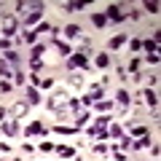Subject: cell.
I'll list each match as a JSON object with an SVG mask.
<instances>
[{"label":"cell","mask_w":161,"mask_h":161,"mask_svg":"<svg viewBox=\"0 0 161 161\" xmlns=\"http://www.w3.org/2000/svg\"><path fill=\"white\" fill-rule=\"evenodd\" d=\"M0 32L6 35V38H11V35L16 32V16L6 14V16H3V22H0Z\"/></svg>","instance_id":"1"},{"label":"cell","mask_w":161,"mask_h":161,"mask_svg":"<svg viewBox=\"0 0 161 161\" xmlns=\"http://www.w3.org/2000/svg\"><path fill=\"white\" fill-rule=\"evenodd\" d=\"M67 67H70V70H75V67H83V70H89V57H83V54H70V59H67Z\"/></svg>","instance_id":"2"},{"label":"cell","mask_w":161,"mask_h":161,"mask_svg":"<svg viewBox=\"0 0 161 161\" xmlns=\"http://www.w3.org/2000/svg\"><path fill=\"white\" fill-rule=\"evenodd\" d=\"M102 99V86H92L86 92V97L80 99V105H92V102H99Z\"/></svg>","instance_id":"3"},{"label":"cell","mask_w":161,"mask_h":161,"mask_svg":"<svg viewBox=\"0 0 161 161\" xmlns=\"http://www.w3.org/2000/svg\"><path fill=\"white\" fill-rule=\"evenodd\" d=\"M22 73V70H16L11 62H6V59H0V78H16V75Z\"/></svg>","instance_id":"4"},{"label":"cell","mask_w":161,"mask_h":161,"mask_svg":"<svg viewBox=\"0 0 161 161\" xmlns=\"http://www.w3.org/2000/svg\"><path fill=\"white\" fill-rule=\"evenodd\" d=\"M27 137H35V134H46V126H43V124H40V121H32V124H30L27 126Z\"/></svg>","instance_id":"5"},{"label":"cell","mask_w":161,"mask_h":161,"mask_svg":"<svg viewBox=\"0 0 161 161\" xmlns=\"http://www.w3.org/2000/svg\"><path fill=\"white\" fill-rule=\"evenodd\" d=\"M105 19H113V22H121V19H124V16H121V8L115 6V3H113V6H108V11H105Z\"/></svg>","instance_id":"6"},{"label":"cell","mask_w":161,"mask_h":161,"mask_svg":"<svg viewBox=\"0 0 161 161\" xmlns=\"http://www.w3.org/2000/svg\"><path fill=\"white\" fill-rule=\"evenodd\" d=\"M16 118H6V121H3V132H6L8 134V137H14V134H16Z\"/></svg>","instance_id":"7"},{"label":"cell","mask_w":161,"mask_h":161,"mask_svg":"<svg viewBox=\"0 0 161 161\" xmlns=\"http://www.w3.org/2000/svg\"><path fill=\"white\" fill-rule=\"evenodd\" d=\"M40 16H43V8H35V11H30L27 16H24V22H27V24H35Z\"/></svg>","instance_id":"8"},{"label":"cell","mask_w":161,"mask_h":161,"mask_svg":"<svg viewBox=\"0 0 161 161\" xmlns=\"http://www.w3.org/2000/svg\"><path fill=\"white\" fill-rule=\"evenodd\" d=\"M11 113H14V118H22V115L27 113V102H16V105L11 108Z\"/></svg>","instance_id":"9"},{"label":"cell","mask_w":161,"mask_h":161,"mask_svg":"<svg viewBox=\"0 0 161 161\" xmlns=\"http://www.w3.org/2000/svg\"><path fill=\"white\" fill-rule=\"evenodd\" d=\"M38 102H40L38 89H27V105H38Z\"/></svg>","instance_id":"10"},{"label":"cell","mask_w":161,"mask_h":161,"mask_svg":"<svg viewBox=\"0 0 161 161\" xmlns=\"http://www.w3.org/2000/svg\"><path fill=\"white\" fill-rule=\"evenodd\" d=\"M64 35H67V38H78L80 27H78V24H67V27H64Z\"/></svg>","instance_id":"11"},{"label":"cell","mask_w":161,"mask_h":161,"mask_svg":"<svg viewBox=\"0 0 161 161\" xmlns=\"http://www.w3.org/2000/svg\"><path fill=\"white\" fill-rule=\"evenodd\" d=\"M97 110H99V113H110V110H113V102H110V99H99Z\"/></svg>","instance_id":"12"},{"label":"cell","mask_w":161,"mask_h":161,"mask_svg":"<svg viewBox=\"0 0 161 161\" xmlns=\"http://www.w3.org/2000/svg\"><path fill=\"white\" fill-rule=\"evenodd\" d=\"M124 43H126V35H115V38L110 40V48H121Z\"/></svg>","instance_id":"13"},{"label":"cell","mask_w":161,"mask_h":161,"mask_svg":"<svg viewBox=\"0 0 161 161\" xmlns=\"http://www.w3.org/2000/svg\"><path fill=\"white\" fill-rule=\"evenodd\" d=\"M142 48H145L148 54H156V51H158V43H156V40H145V43H142Z\"/></svg>","instance_id":"14"},{"label":"cell","mask_w":161,"mask_h":161,"mask_svg":"<svg viewBox=\"0 0 161 161\" xmlns=\"http://www.w3.org/2000/svg\"><path fill=\"white\" fill-rule=\"evenodd\" d=\"M92 22H94V27H105V24H108V19H105V14H94Z\"/></svg>","instance_id":"15"},{"label":"cell","mask_w":161,"mask_h":161,"mask_svg":"<svg viewBox=\"0 0 161 161\" xmlns=\"http://www.w3.org/2000/svg\"><path fill=\"white\" fill-rule=\"evenodd\" d=\"M6 62H11L14 67H16V64H19V54L14 51V48H11V51H6Z\"/></svg>","instance_id":"16"},{"label":"cell","mask_w":161,"mask_h":161,"mask_svg":"<svg viewBox=\"0 0 161 161\" xmlns=\"http://www.w3.org/2000/svg\"><path fill=\"white\" fill-rule=\"evenodd\" d=\"M132 145H134V148H148V145H150V134H145V137H140L137 142H132Z\"/></svg>","instance_id":"17"},{"label":"cell","mask_w":161,"mask_h":161,"mask_svg":"<svg viewBox=\"0 0 161 161\" xmlns=\"http://www.w3.org/2000/svg\"><path fill=\"white\" fill-rule=\"evenodd\" d=\"M108 64H110V57L108 54H99L97 57V67H108Z\"/></svg>","instance_id":"18"},{"label":"cell","mask_w":161,"mask_h":161,"mask_svg":"<svg viewBox=\"0 0 161 161\" xmlns=\"http://www.w3.org/2000/svg\"><path fill=\"white\" fill-rule=\"evenodd\" d=\"M57 153L62 156V158H70V156H73V148H64V145H59V148H57Z\"/></svg>","instance_id":"19"},{"label":"cell","mask_w":161,"mask_h":161,"mask_svg":"<svg viewBox=\"0 0 161 161\" xmlns=\"http://www.w3.org/2000/svg\"><path fill=\"white\" fill-rule=\"evenodd\" d=\"M86 3H64V11H80Z\"/></svg>","instance_id":"20"},{"label":"cell","mask_w":161,"mask_h":161,"mask_svg":"<svg viewBox=\"0 0 161 161\" xmlns=\"http://www.w3.org/2000/svg\"><path fill=\"white\" fill-rule=\"evenodd\" d=\"M43 54H46V46H35L32 48V59H40Z\"/></svg>","instance_id":"21"},{"label":"cell","mask_w":161,"mask_h":161,"mask_svg":"<svg viewBox=\"0 0 161 161\" xmlns=\"http://www.w3.org/2000/svg\"><path fill=\"white\" fill-rule=\"evenodd\" d=\"M118 102H121V105H129V102H132L129 92H118Z\"/></svg>","instance_id":"22"},{"label":"cell","mask_w":161,"mask_h":161,"mask_svg":"<svg viewBox=\"0 0 161 161\" xmlns=\"http://www.w3.org/2000/svg\"><path fill=\"white\" fill-rule=\"evenodd\" d=\"M142 97H145V102H148V105H150V108H153V105H156V94H153V92H150V89H148V92H145V94H142Z\"/></svg>","instance_id":"23"},{"label":"cell","mask_w":161,"mask_h":161,"mask_svg":"<svg viewBox=\"0 0 161 161\" xmlns=\"http://www.w3.org/2000/svg\"><path fill=\"white\" fill-rule=\"evenodd\" d=\"M57 48H59L62 54H67V57L73 54V51H70V46H67V43H62V40H57Z\"/></svg>","instance_id":"24"},{"label":"cell","mask_w":161,"mask_h":161,"mask_svg":"<svg viewBox=\"0 0 161 161\" xmlns=\"http://www.w3.org/2000/svg\"><path fill=\"white\" fill-rule=\"evenodd\" d=\"M132 134H134V137H145V134H148V129H145V126H134Z\"/></svg>","instance_id":"25"},{"label":"cell","mask_w":161,"mask_h":161,"mask_svg":"<svg viewBox=\"0 0 161 161\" xmlns=\"http://www.w3.org/2000/svg\"><path fill=\"white\" fill-rule=\"evenodd\" d=\"M145 11H150V14H158V3H150V0H148V3H145Z\"/></svg>","instance_id":"26"},{"label":"cell","mask_w":161,"mask_h":161,"mask_svg":"<svg viewBox=\"0 0 161 161\" xmlns=\"http://www.w3.org/2000/svg\"><path fill=\"white\" fill-rule=\"evenodd\" d=\"M24 40H27V43H35V40H38V32H35V30H30V32L24 35Z\"/></svg>","instance_id":"27"},{"label":"cell","mask_w":161,"mask_h":161,"mask_svg":"<svg viewBox=\"0 0 161 161\" xmlns=\"http://www.w3.org/2000/svg\"><path fill=\"white\" fill-rule=\"evenodd\" d=\"M108 134L110 137H121V129L118 126H108Z\"/></svg>","instance_id":"28"},{"label":"cell","mask_w":161,"mask_h":161,"mask_svg":"<svg viewBox=\"0 0 161 161\" xmlns=\"http://www.w3.org/2000/svg\"><path fill=\"white\" fill-rule=\"evenodd\" d=\"M40 86H43V89H51L54 80H51V78H43V80H40Z\"/></svg>","instance_id":"29"},{"label":"cell","mask_w":161,"mask_h":161,"mask_svg":"<svg viewBox=\"0 0 161 161\" xmlns=\"http://www.w3.org/2000/svg\"><path fill=\"white\" fill-rule=\"evenodd\" d=\"M94 150H97V153H108V145L99 142V145H94Z\"/></svg>","instance_id":"30"},{"label":"cell","mask_w":161,"mask_h":161,"mask_svg":"<svg viewBox=\"0 0 161 161\" xmlns=\"http://www.w3.org/2000/svg\"><path fill=\"white\" fill-rule=\"evenodd\" d=\"M30 80H32L35 86H40V80H43V78H40V75H38V73H32V75H30Z\"/></svg>","instance_id":"31"},{"label":"cell","mask_w":161,"mask_h":161,"mask_svg":"<svg viewBox=\"0 0 161 161\" xmlns=\"http://www.w3.org/2000/svg\"><path fill=\"white\" fill-rule=\"evenodd\" d=\"M40 150H43V153H48V150H54V145H51V142H40Z\"/></svg>","instance_id":"32"},{"label":"cell","mask_w":161,"mask_h":161,"mask_svg":"<svg viewBox=\"0 0 161 161\" xmlns=\"http://www.w3.org/2000/svg\"><path fill=\"white\" fill-rule=\"evenodd\" d=\"M70 83H73V86H80V83H83V78H78V75H73V78H70Z\"/></svg>","instance_id":"33"},{"label":"cell","mask_w":161,"mask_h":161,"mask_svg":"<svg viewBox=\"0 0 161 161\" xmlns=\"http://www.w3.org/2000/svg\"><path fill=\"white\" fill-rule=\"evenodd\" d=\"M0 121H6V110L3 108H0Z\"/></svg>","instance_id":"34"}]
</instances>
